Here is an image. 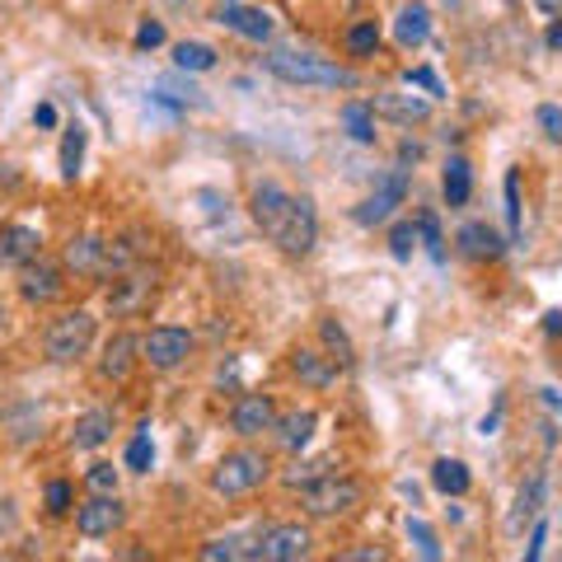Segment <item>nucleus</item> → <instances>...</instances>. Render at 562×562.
I'll return each mask as SVG.
<instances>
[{"instance_id":"obj_1","label":"nucleus","mask_w":562,"mask_h":562,"mask_svg":"<svg viewBox=\"0 0 562 562\" xmlns=\"http://www.w3.org/2000/svg\"><path fill=\"white\" fill-rule=\"evenodd\" d=\"M262 70L286 85H319V90H351L357 76L347 66L328 61V57H314V52H291V47H272L262 57Z\"/></svg>"},{"instance_id":"obj_2","label":"nucleus","mask_w":562,"mask_h":562,"mask_svg":"<svg viewBox=\"0 0 562 562\" xmlns=\"http://www.w3.org/2000/svg\"><path fill=\"white\" fill-rule=\"evenodd\" d=\"M94 333H99V319H94L90 310H66V314H57V319L47 324V333H43V351H47V361L70 366V361L90 357Z\"/></svg>"},{"instance_id":"obj_3","label":"nucleus","mask_w":562,"mask_h":562,"mask_svg":"<svg viewBox=\"0 0 562 562\" xmlns=\"http://www.w3.org/2000/svg\"><path fill=\"white\" fill-rule=\"evenodd\" d=\"M351 506H361V483L347 479V473H319L314 483L301 487V512L314 520H338Z\"/></svg>"},{"instance_id":"obj_4","label":"nucleus","mask_w":562,"mask_h":562,"mask_svg":"<svg viewBox=\"0 0 562 562\" xmlns=\"http://www.w3.org/2000/svg\"><path fill=\"white\" fill-rule=\"evenodd\" d=\"M268 454L262 450H231V454H221V464L211 469V487L221 492V497H244V492H254L268 483Z\"/></svg>"},{"instance_id":"obj_5","label":"nucleus","mask_w":562,"mask_h":562,"mask_svg":"<svg viewBox=\"0 0 562 562\" xmlns=\"http://www.w3.org/2000/svg\"><path fill=\"white\" fill-rule=\"evenodd\" d=\"M310 549H314L310 525L281 520V525H268V530H258L249 558H254V562H301V558H310Z\"/></svg>"},{"instance_id":"obj_6","label":"nucleus","mask_w":562,"mask_h":562,"mask_svg":"<svg viewBox=\"0 0 562 562\" xmlns=\"http://www.w3.org/2000/svg\"><path fill=\"white\" fill-rule=\"evenodd\" d=\"M155 291H160V272L136 262V268L117 272V281L109 286V310L117 319H136V314H146L155 305Z\"/></svg>"},{"instance_id":"obj_7","label":"nucleus","mask_w":562,"mask_h":562,"mask_svg":"<svg viewBox=\"0 0 562 562\" xmlns=\"http://www.w3.org/2000/svg\"><path fill=\"white\" fill-rule=\"evenodd\" d=\"M192 357V333L179 324H155L140 333V361L150 371H179V366Z\"/></svg>"},{"instance_id":"obj_8","label":"nucleus","mask_w":562,"mask_h":562,"mask_svg":"<svg viewBox=\"0 0 562 562\" xmlns=\"http://www.w3.org/2000/svg\"><path fill=\"white\" fill-rule=\"evenodd\" d=\"M403 198H408V169L398 165V169H390V173H384V179L375 183L371 198H361V202H357L351 221L366 225V231H371V225H384V221H390L394 211L403 206Z\"/></svg>"},{"instance_id":"obj_9","label":"nucleus","mask_w":562,"mask_h":562,"mask_svg":"<svg viewBox=\"0 0 562 562\" xmlns=\"http://www.w3.org/2000/svg\"><path fill=\"white\" fill-rule=\"evenodd\" d=\"M122 520H127V506L117 502V492H90V502L76 506L80 539H109L113 530H122Z\"/></svg>"},{"instance_id":"obj_10","label":"nucleus","mask_w":562,"mask_h":562,"mask_svg":"<svg viewBox=\"0 0 562 562\" xmlns=\"http://www.w3.org/2000/svg\"><path fill=\"white\" fill-rule=\"evenodd\" d=\"M314 244H319V211H314L310 198H295L291 216H286V231H281V239H277V249L286 258H310Z\"/></svg>"},{"instance_id":"obj_11","label":"nucleus","mask_w":562,"mask_h":562,"mask_svg":"<svg viewBox=\"0 0 562 562\" xmlns=\"http://www.w3.org/2000/svg\"><path fill=\"white\" fill-rule=\"evenodd\" d=\"M291 192L281 188V183H258L254 188V198H249V216L262 235H268L272 244L281 239V231H286V216H291Z\"/></svg>"},{"instance_id":"obj_12","label":"nucleus","mask_w":562,"mask_h":562,"mask_svg":"<svg viewBox=\"0 0 562 562\" xmlns=\"http://www.w3.org/2000/svg\"><path fill=\"white\" fill-rule=\"evenodd\" d=\"M61 291H66V268H57V262L33 258L20 268V295L29 305H57Z\"/></svg>"},{"instance_id":"obj_13","label":"nucleus","mask_w":562,"mask_h":562,"mask_svg":"<svg viewBox=\"0 0 562 562\" xmlns=\"http://www.w3.org/2000/svg\"><path fill=\"white\" fill-rule=\"evenodd\" d=\"M277 422V403L272 394H239L235 408H231V431L239 436V441H254V436L272 431Z\"/></svg>"},{"instance_id":"obj_14","label":"nucleus","mask_w":562,"mask_h":562,"mask_svg":"<svg viewBox=\"0 0 562 562\" xmlns=\"http://www.w3.org/2000/svg\"><path fill=\"white\" fill-rule=\"evenodd\" d=\"M216 24L239 33V38H249V43H268L272 38V14L258 10V5H239V0H221Z\"/></svg>"},{"instance_id":"obj_15","label":"nucleus","mask_w":562,"mask_h":562,"mask_svg":"<svg viewBox=\"0 0 562 562\" xmlns=\"http://www.w3.org/2000/svg\"><path fill=\"white\" fill-rule=\"evenodd\" d=\"M136 361H140V338H136V333H113V338H109V342H103L99 371H103V380H113V384H122V380H132V371H136Z\"/></svg>"},{"instance_id":"obj_16","label":"nucleus","mask_w":562,"mask_h":562,"mask_svg":"<svg viewBox=\"0 0 562 562\" xmlns=\"http://www.w3.org/2000/svg\"><path fill=\"white\" fill-rule=\"evenodd\" d=\"M314 431H319V413H314V408L277 413V422H272V436H277V446L286 454H301L314 441Z\"/></svg>"},{"instance_id":"obj_17","label":"nucleus","mask_w":562,"mask_h":562,"mask_svg":"<svg viewBox=\"0 0 562 562\" xmlns=\"http://www.w3.org/2000/svg\"><path fill=\"white\" fill-rule=\"evenodd\" d=\"M43 254V235L33 225H0V268H24Z\"/></svg>"},{"instance_id":"obj_18","label":"nucleus","mask_w":562,"mask_h":562,"mask_svg":"<svg viewBox=\"0 0 562 562\" xmlns=\"http://www.w3.org/2000/svg\"><path fill=\"white\" fill-rule=\"evenodd\" d=\"M103 244L109 239H99V235H76L61 249V268L66 272H76V277H99L103 272Z\"/></svg>"},{"instance_id":"obj_19","label":"nucleus","mask_w":562,"mask_h":562,"mask_svg":"<svg viewBox=\"0 0 562 562\" xmlns=\"http://www.w3.org/2000/svg\"><path fill=\"white\" fill-rule=\"evenodd\" d=\"M291 371L301 384H310V390H328L333 380H338V366H333V357H324V351L314 347H295L291 351Z\"/></svg>"},{"instance_id":"obj_20","label":"nucleus","mask_w":562,"mask_h":562,"mask_svg":"<svg viewBox=\"0 0 562 562\" xmlns=\"http://www.w3.org/2000/svg\"><path fill=\"white\" fill-rule=\"evenodd\" d=\"M506 249H512V239H502L487 221H469L464 231H460V254H464V258H479V262L487 258V262H492V258H502Z\"/></svg>"},{"instance_id":"obj_21","label":"nucleus","mask_w":562,"mask_h":562,"mask_svg":"<svg viewBox=\"0 0 562 562\" xmlns=\"http://www.w3.org/2000/svg\"><path fill=\"white\" fill-rule=\"evenodd\" d=\"M394 38H398V47H422L431 38V10L422 5V0H408V5L398 10V20H394Z\"/></svg>"},{"instance_id":"obj_22","label":"nucleus","mask_w":562,"mask_h":562,"mask_svg":"<svg viewBox=\"0 0 562 562\" xmlns=\"http://www.w3.org/2000/svg\"><path fill=\"white\" fill-rule=\"evenodd\" d=\"M109 436H113V413L109 408H90L85 417H76V427H70V446L76 450H99Z\"/></svg>"},{"instance_id":"obj_23","label":"nucleus","mask_w":562,"mask_h":562,"mask_svg":"<svg viewBox=\"0 0 562 562\" xmlns=\"http://www.w3.org/2000/svg\"><path fill=\"white\" fill-rule=\"evenodd\" d=\"M375 117H394V122H427L431 117V99H413V94H375Z\"/></svg>"},{"instance_id":"obj_24","label":"nucleus","mask_w":562,"mask_h":562,"mask_svg":"<svg viewBox=\"0 0 562 562\" xmlns=\"http://www.w3.org/2000/svg\"><path fill=\"white\" fill-rule=\"evenodd\" d=\"M431 483L436 492H446V497H464V492L473 487V473L464 460H450V454H441V460L431 464Z\"/></svg>"},{"instance_id":"obj_25","label":"nucleus","mask_w":562,"mask_h":562,"mask_svg":"<svg viewBox=\"0 0 562 562\" xmlns=\"http://www.w3.org/2000/svg\"><path fill=\"white\" fill-rule=\"evenodd\" d=\"M342 127H347V136L357 140V146H375V109L371 103L347 99L342 103Z\"/></svg>"},{"instance_id":"obj_26","label":"nucleus","mask_w":562,"mask_h":562,"mask_svg":"<svg viewBox=\"0 0 562 562\" xmlns=\"http://www.w3.org/2000/svg\"><path fill=\"white\" fill-rule=\"evenodd\" d=\"M441 192H446L450 206H464V202H469V192H473V169H469L464 155H450V160H446Z\"/></svg>"},{"instance_id":"obj_27","label":"nucleus","mask_w":562,"mask_h":562,"mask_svg":"<svg viewBox=\"0 0 562 562\" xmlns=\"http://www.w3.org/2000/svg\"><path fill=\"white\" fill-rule=\"evenodd\" d=\"M140 244H136V235H122V239H109L103 244V272L99 277H117V272H127V268H136L140 262Z\"/></svg>"},{"instance_id":"obj_28","label":"nucleus","mask_w":562,"mask_h":562,"mask_svg":"<svg viewBox=\"0 0 562 562\" xmlns=\"http://www.w3.org/2000/svg\"><path fill=\"white\" fill-rule=\"evenodd\" d=\"M342 47H347V57H375L380 52V24L375 20H357L342 33Z\"/></svg>"},{"instance_id":"obj_29","label":"nucleus","mask_w":562,"mask_h":562,"mask_svg":"<svg viewBox=\"0 0 562 562\" xmlns=\"http://www.w3.org/2000/svg\"><path fill=\"white\" fill-rule=\"evenodd\" d=\"M216 57H221V52L206 47V43H179V47H173V66L192 70V76H202V70H216Z\"/></svg>"},{"instance_id":"obj_30","label":"nucleus","mask_w":562,"mask_h":562,"mask_svg":"<svg viewBox=\"0 0 562 562\" xmlns=\"http://www.w3.org/2000/svg\"><path fill=\"white\" fill-rule=\"evenodd\" d=\"M80 165H85V127H80V122H70L66 136H61V179L76 183Z\"/></svg>"},{"instance_id":"obj_31","label":"nucleus","mask_w":562,"mask_h":562,"mask_svg":"<svg viewBox=\"0 0 562 562\" xmlns=\"http://www.w3.org/2000/svg\"><path fill=\"white\" fill-rule=\"evenodd\" d=\"M413 225H417V244L431 254V262H446V239H441V221H436V211H417Z\"/></svg>"},{"instance_id":"obj_32","label":"nucleus","mask_w":562,"mask_h":562,"mask_svg":"<svg viewBox=\"0 0 562 562\" xmlns=\"http://www.w3.org/2000/svg\"><path fill=\"white\" fill-rule=\"evenodd\" d=\"M539 502H543V473H535V479L520 487V497H516V512H512V535H520V525L539 516Z\"/></svg>"},{"instance_id":"obj_33","label":"nucleus","mask_w":562,"mask_h":562,"mask_svg":"<svg viewBox=\"0 0 562 562\" xmlns=\"http://www.w3.org/2000/svg\"><path fill=\"white\" fill-rule=\"evenodd\" d=\"M249 549H254V543L244 535H225V539H211L202 549V558L206 562H235V558H249Z\"/></svg>"},{"instance_id":"obj_34","label":"nucleus","mask_w":562,"mask_h":562,"mask_svg":"<svg viewBox=\"0 0 562 562\" xmlns=\"http://www.w3.org/2000/svg\"><path fill=\"white\" fill-rule=\"evenodd\" d=\"M150 464H155V441H150V427H140L132 436V446H127V469L132 473H150Z\"/></svg>"},{"instance_id":"obj_35","label":"nucleus","mask_w":562,"mask_h":562,"mask_svg":"<svg viewBox=\"0 0 562 562\" xmlns=\"http://www.w3.org/2000/svg\"><path fill=\"white\" fill-rule=\"evenodd\" d=\"M408 539L417 543V553L427 558V562H441V539H436V530L427 520H417V516H408Z\"/></svg>"},{"instance_id":"obj_36","label":"nucleus","mask_w":562,"mask_h":562,"mask_svg":"<svg viewBox=\"0 0 562 562\" xmlns=\"http://www.w3.org/2000/svg\"><path fill=\"white\" fill-rule=\"evenodd\" d=\"M506 231H512V235H506V239H520V173L512 169V173H506Z\"/></svg>"},{"instance_id":"obj_37","label":"nucleus","mask_w":562,"mask_h":562,"mask_svg":"<svg viewBox=\"0 0 562 562\" xmlns=\"http://www.w3.org/2000/svg\"><path fill=\"white\" fill-rule=\"evenodd\" d=\"M319 338H324V347H328V351H333V357H338L342 366H351V357H357V351H351V338L342 333V324L324 319V324H319Z\"/></svg>"},{"instance_id":"obj_38","label":"nucleus","mask_w":562,"mask_h":562,"mask_svg":"<svg viewBox=\"0 0 562 562\" xmlns=\"http://www.w3.org/2000/svg\"><path fill=\"white\" fill-rule=\"evenodd\" d=\"M413 249H417V225H413V221H394V231H390V254H394L398 262H408Z\"/></svg>"},{"instance_id":"obj_39","label":"nucleus","mask_w":562,"mask_h":562,"mask_svg":"<svg viewBox=\"0 0 562 562\" xmlns=\"http://www.w3.org/2000/svg\"><path fill=\"white\" fill-rule=\"evenodd\" d=\"M85 487H90V492H117V469L113 464H90V469H85Z\"/></svg>"},{"instance_id":"obj_40","label":"nucleus","mask_w":562,"mask_h":562,"mask_svg":"<svg viewBox=\"0 0 562 562\" xmlns=\"http://www.w3.org/2000/svg\"><path fill=\"white\" fill-rule=\"evenodd\" d=\"M408 85L427 90V99H446V85H441V76H436L431 66H413V70H408Z\"/></svg>"},{"instance_id":"obj_41","label":"nucleus","mask_w":562,"mask_h":562,"mask_svg":"<svg viewBox=\"0 0 562 562\" xmlns=\"http://www.w3.org/2000/svg\"><path fill=\"white\" fill-rule=\"evenodd\" d=\"M535 122H539V132H543V136L558 140V146H562V109H558V103H539Z\"/></svg>"},{"instance_id":"obj_42","label":"nucleus","mask_w":562,"mask_h":562,"mask_svg":"<svg viewBox=\"0 0 562 562\" xmlns=\"http://www.w3.org/2000/svg\"><path fill=\"white\" fill-rule=\"evenodd\" d=\"M319 473H328V460H301L295 469H286V487H305L319 479Z\"/></svg>"},{"instance_id":"obj_43","label":"nucleus","mask_w":562,"mask_h":562,"mask_svg":"<svg viewBox=\"0 0 562 562\" xmlns=\"http://www.w3.org/2000/svg\"><path fill=\"white\" fill-rule=\"evenodd\" d=\"M47 516H70V483L66 479L47 483Z\"/></svg>"},{"instance_id":"obj_44","label":"nucleus","mask_w":562,"mask_h":562,"mask_svg":"<svg viewBox=\"0 0 562 562\" xmlns=\"http://www.w3.org/2000/svg\"><path fill=\"white\" fill-rule=\"evenodd\" d=\"M160 43H165V24L160 20H146V24L136 29V47L140 52H150V47H160Z\"/></svg>"},{"instance_id":"obj_45","label":"nucleus","mask_w":562,"mask_h":562,"mask_svg":"<svg viewBox=\"0 0 562 562\" xmlns=\"http://www.w3.org/2000/svg\"><path fill=\"white\" fill-rule=\"evenodd\" d=\"M543 539H549V525H535V535H530V549H525V562H539L543 558Z\"/></svg>"},{"instance_id":"obj_46","label":"nucleus","mask_w":562,"mask_h":562,"mask_svg":"<svg viewBox=\"0 0 562 562\" xmlns=\"http://www.w3.org/2000/svg\"><path fill=\"white\" fill-rule=\"evenodd\" d=\"M33 127H57V109H52V103H38V109H33Z\"/></svg>"},{"instance_id":"obj_47","label":"nucleus","mask_w":562,"mask_h":562,"mask_svg":"<svg viewBox=\"0 0 562 562\" xmlns=\"http://www.w3.org/2000/svg\"><path fill=\"white\" fill-rule=\"evenodd\" d=\"M398 160H403V165H417V160H422V140H403V146H398Z\"/></svg>"},{"instance_id":"obj_48","label":"nucleus","mask_w":562,"mask_h":562,"mask_svg":"<svg viewBox=\"0 0 562 562\" xmlns=\"http://www.w3.org/2000/svg\"><path fill=\"white\" fill-rule=\"evenodd\" d=\"M502 408H506V403L497 398V408H492V413H487V417L479 422V431H483V436H492V431H497V422H502Z\"/></svg>"},{"instance_id":"obj_49","label":"nucleus","mask_w":562,"mask_h":562,"mask_svg":"<svg viewBox=\"0 0 562 562\" xmlns=\"http://www.w3.org/2000/svg\"><path fill=\"white\" fill-rule=\"evenodd\" d=\"M543 333H549V338H558V333H562V310H549V314H543Z\"/></svg>"},{"instance_id":"obj_50","label":"nucleus","mask_w":562,"mask_h":562,"mask_svg":"<svg viewBox=\"0 0 562 562\" xmlns=\"http://www.w3.org/2000/svg\"><path fill=\"white\" fill-rule=\"evenodd\" d=\"M543 43H549V52H562V20L549 24V33H543Z\"/></svg>"},{"instance_id":"obj_51","label":"nucleus","mask_w":562,"mask_h":562,"mask_svg":"<svg viewBox=\"0 0 562 562\" xmlns=\"http://www.w3.org/2000/svg\"><path fill=\"white\" fill-rule=\"evenodd\" d=\"M539 14H549V20H562V0H535Z\"/></svg>"},{"instance_id":"obj_52","label":"nucleus","mask_w":562,"mask_h":562,"mask_svg":"<svg viewBox=\"0 0 562 562\" xmlns=\"http://www.w3.org/2000/svg\"><path fill=\"white\" fill-rule=\"evenodd\" d=\"M351 562H384V553L380 549H357V553H347Z\"/></svg>"},{"instance_id":"obj_53","label":"nucleus","mask_w":562,"mask_h":562,"mask_svg":"<svg viewBox=\"0 0 562 562\" xmlns=\"http://www.w3.org/2000/svg\"><path fill=\"white\" fill-rule=\"evenodd\" d=\"M0 328H5V310H0Z\"/></svg>"}]
</instances>
